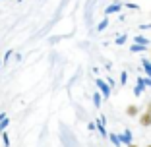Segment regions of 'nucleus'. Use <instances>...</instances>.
<instances>
[{
    "label": "nucleus",
    "instance_id": "2",
    "mask_svg": "<svg viewBox=\"0 0 151 147\" xmlns=\"http://www.w3.org/2000/svg\"><path fill=\"white\" fill-rule=\"evenodd\" d=\"M126 114H128V116H138L139 114V108L136 107V105H130V107L126 108Z\"/></svg>",
    "mask_w": 151,
    "mask_h": 147
},
{
    "label": "nucleus",
    "instance_id": "5",
    "mask_svg": "<svg viewBox=\"0 0 151 147\" xmlns=\"http://www.w3.org/2000/svg\"><path fill=\"white\" fill-rule=\"evenodd\" d=\"M145 147H151V145H145Z\"/></svg>",
    "mask_w": 151,
    "mask_h": 147
},
{
    "label": "nucleus",
    "instance_id": "3",
    "mask_svg": "<svg viewBox=\"0 0 151 147\" xmlns=\"http://www.w3.org/2000/svg\"><path fill=\"white\" fill-rule=\"evenodd\" d=\"M126 147H139V145H136V143H130V145H126Z\"/></svg>",
    "mask_w": 151,
    "mask_h": 147
},
{
    "label": "nucleus",
    "instance_id": "4",
    "mask_svg": "<svg viewBox=\"0 0 151 147\" xmlns=\"http://www.w3.org/2000/svg\"><path fill=\"white\" fill-rule=\"evenodd\" d=\"M147 110H151V101H149V103H147Z\"/></svg>",
    "mask_w": 151,
    "mask_h": 147
},
{
    "label": "nucleus",
    "instance_id": "1",
    "mask_svg": "<svg viewBox=\"0 0 151 147\" xmlns=\"http://www.w3.org/2000/svg\"><path fill=\"white\" fill-rule=\"evenodd\" d=\"M139 124L142 126H151V110H145V112H142V116H139Z\"/></svg>",
    "mask_w": 151,
    "mask_h": 147
}]
</instances>
